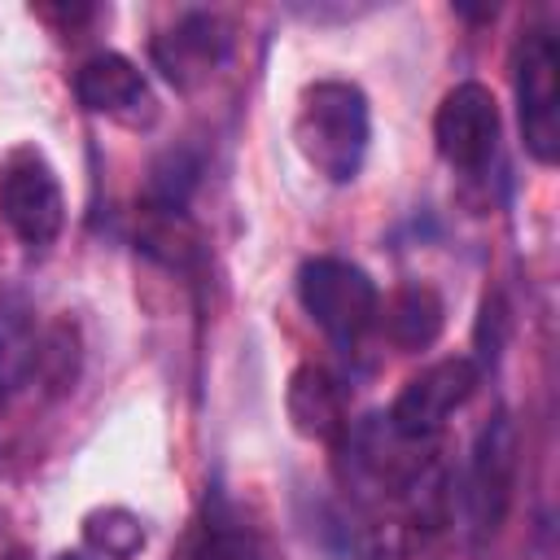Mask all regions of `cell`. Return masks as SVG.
Wrapping results in <instances>:
<instances>
[{
	"label": "cell",
	"mask_w": 560,
	"mask_h": 560,
	"mask_svg": "<svg viewBox=\"0 0 560 560\" xmlns=\"http://www.w3.org/2000/svg\"><path fill=\"white\" fill-rule=\"evenodd\" d=\"M0 560H31L26 551H9V556H0Z\"/></svg>",
	"instance_id": "cell-16"
},
{
	"label": "cell",
	"mask_w": 560,
	"mask_h": 560,
	"mask_svg": "<svg viewBox=\"0 0 560 560\" xmlns=\"http://www.w3.org/2000/svg\"><path fill=\"white\" fill-rule=\"evenodd\" d=\"M293 144L315 175L328 184H350L372 144V109L363 88L350 79L306 83L293 109Z\"/></svg>",
	"instance_id": "cell-1"
},
{
	"label": "cell",
	"mask_w": 560,
	"mask_h": 560,
	"mask_svg": "<svg viewBox=\"0 0 560 560\" xmlns=\"http://www.w3.org/2000/svg\"><path fill=\"white\" fill-rule=\"evenodd\" d=\"M521 144L538 166L560 158V44L551 31H525L512 57Z\"/></svg>",
	"instance_id": "cell-3"
},
{
	"label": "cell",
	"mask_w": 560,
	"mask_h": 560,
	"mask_svg": "<svg viewBox=\"0 0 560 560\" xmlns=\"http://www.w3.org/2000/svg\"><path fill=\"white\" fill-rule=\"evenodd\" d=\"M144 547V521L127 508H96L83 516L79 551L88 560H131Z\"/></svg>",
	"instance_id": "cell-13"
},
{
	"label": "cell",
	"mask_w": 560,
	"mask_h": 560,
	"mask_svg": "<svg viewBox=\"0 0 560 560\" xmlns=\"http://www.w3.org/2000/svg\"><path fill=\"white\" fill-rule=\"evenodd\" d=\"M0 219L26 249H48L66 228V192L39 149H13L0 166Z\"/></svg>",
	"instance_id": "cell-4"
},
{
	"label": "cell",
	"mask_w": 560,
	"mask_h": 560,
	"mask_svg": "<svg viewBox=\"0 0 560 560\" xmlns=\"http://www.w3.org/2000/svg\"><path fill=\"white\" fill-rule=\"evenodd\" d=\"M140 249L153 254L162 267H188L201 254V236L192 228V219L175 206H149L140 210V232H136Z\"/></svg>",
	"instance_id": "cell-12"
},
{
	"label": "cell",
	"mask_w": 560,
	"mask_h": 560,
	"mask_svg": "<svg viewBox=\"0 0 560 560\" xmlns=\"http://www.w3.org/2000/svg\"><path fill=\"white\" fill-rule=\"evenodd\" d=\"M477 385H481V363L477 359H468V354L438 359V363L420 368L416 376H407V385L398 389V398L385 411V424L398 438L438 442L446 420L477 394Z\"/></svg>",
	"instance_id": "cell-5"
},
{
	"label": "cell",
	"mask_w": 560,
	"mask_h": 560,
	"mask_svg": "<svg viewBox=\"0 0 560 560\" xmlns=\"http://www.w3.org/2000/svg\"><path fill=\"white\" fill-rule=\"evenodd\" d=\"M228 52H232V31L219 13L206 9L175 18V26H166L153 39V66L179 92H197L201 83H210V74L228 61Z\"/></svg>",
	"instance_id": "cell-8"
},
{
	"label": "cell",
	"mask_w": 560,
	"mask_h": 560,
	"mask_svg": "<svg viewBox=\"0 0 560 560\" xmlns=\"http://www.w3.org/2000/svg\"><path fill=\"white\" fill-rule=\"evenodd\" d=\"M376 328H381L398 350H407V354H411V350H429V346L442 337V328H446V302H442V293H438L433 284L411 280V284L394 289V293L381 302Z\"/></svg>",
	"instance_id": "cell-11"
},
{
	"label": "cell",
	"mask_w": 560,
	"mask_h": 560,
	"mask_svg": "<svg viewBox=\"0 0 560 560\" xmlns=\"http://www.w3.org/2000/svg\"><path fill=\"white\" fill-rule=\"evenodd\" d=\"M298 302L346 350L359 346L368 332H376V319H381L376 280L359 262H346V258H332V254H319V258L302 262Z\"/></svg>",
	"instance_id": "cell-2"
},
{
	"label": "cell",
	"mask_w": 560,
	"mask_h": 560,
	"mask_svg": "<svg viewBox=\"0 0 560 560\" xmlns=\"http://www.w3.org/2000/svg\"><path fill=\"white\" fill-rule=\"evenodd\" d=\"M284 411L293 433L311 438V442H337L350 433V394L346 381L319 363H302L289 376L284 389Z\"/></svg>",
	"instance_id": "cell-10"
},
{
	"label": "cell",
	"mask_w": 560,
	"mask_h": 560,
	"mask_svg": "<svg viewBox=\"0 0 560 560\" xmlns=\"http://www.w3.org/2000/svg\"><path fill=\"white\" fill-rule=\"evenodd\" d=\"M516 464H521L516 424L508 411H494L481 424L468 455V472H464V512L477 534H494L503 525L516 490Z\"/></svg>",
	"instance_id": "cell-7"
},
{
	"label": "cell",
	"mask_w": 560,
	"mask_h": 560,
	"mask_svg": "<svg viewBox=\"0 0 560 560\" xmlns=\"http://www.w3.org/2000/svg\"><path fill=\"white\" fill-rule=\"evenodd\" d=\"M57 560H88V556H83V551H79V547H74V551H61V556H57Z\"/></svg>",
	"instance_id": "cell-15"
},
{
	"label": "cell",
	"mask_w": 560,
	"mask_h": 560,
	"mask_svg": "<svg viewBox=\"0 0 560 560\" xmlns=\"http://www.w3.org/2000/svg\"><path fill=\"white\" fill-rule=\"evenodd\" d=\"M74 96L88 114H105L122 127H153L158 96L136 61L122 52H96L74 70Z\"/></svg>",
	"instance_id": "cell-9"
},
{
	"label": "cell",
	"mask_w": 560,
	"mask_h": 560,
	"mask_svg": "<svg viewBox=\"0 0 560 560\" xmlns=\"http://www.w3.org/2000/svg\"><path fill=\"white\" fill-rule=\"evenodd\" d=\"M499 101L486 83H455L433 114V144L459 175H481L499 153Z\"/></svg>",
	"instance_id": "cell-6"
},
{
	"label": "cell",
	"mask_w": 560,
	"mask_h": 560,
	"mask_svg": "<svg viewBox=\"0 0 560 560\" xmlns=\"http://www.w3.org/2000/svg\"><path fill=\"white\" fill-rule=\"evenodd\" d=\"M197 560H262L254 534L241 525V516L228 503L206 508L201 538H197Z\"/></svg>",
	"instance_id": "cell-14"
}]
</instances>
